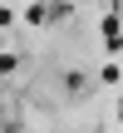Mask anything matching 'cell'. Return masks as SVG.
Listing matches in <instances>:
<instances>
[{"label":"cell","instance_id":"6","mask_svg":"<svg viewBox=\"0 0 123 133\" xmlns=\"http://www.w3.org/2000/svg\"><path fill=\"white\" fill-rule=\"evenodd\" d=\"M15 69V54H0V74H10Z\"/></svg>","mask_w":123,"mask_h":133},{"label":"cell","instance_id":"4","mask_svg":"<svg viewBox=\"0 0 123 133\" xmlns=\"http://www.w3.org/2000/svg\"><path fill=\"white\" fill-rule=\"evenodd\" d=\"M25 20H30V25H44V20H49V5H30Z\"/></svg>","mask_w":123,"mask_h":133},{"label":"cell","instance_id":"3","mask_svg":"<svg viewBox=\"0 0 123 133\" xmlns=\"http://www.w3.org/2000/svg\"><path fill=\"white\" fill-rule=\"evenodd\" d=\"M64 94H69V99H79V94H89V79H84L79 69H69V74H64Z\"/></svg>","mask_w":123,"mask_h":133},{"label":"cell","instance_id":"7","mask_svg":"<svg viewBox=\"0 0 123 133\" xmlns=\"http://www.w3.org/2000/svg\"><path fill=\"white\" fill-rule=\"evenodd\" d=\"M118 123H123V104H118Z\"/></svg>","mask_w":123,"mask_h":133},{"label":"cell","instance_id":"1","mask_svg":"<svg viewBox=\"0 0 123 133\" xmlns=\"http://www.w3.org/2000/svg\"><path fill=\"white\" fill-rule=\"evenodd\" d=\"M104 39H108V44H104L108 54H118V49H123V25H118V10H108V15H104Z\"/></svg>","mask_w":123,"mask_h":133},{"label":"cell","instance_id":"2","mask_svg":"<svg viewBox=\"0 0 123 133\" xmlns=\"http://www.w3.org/2000/svg\"><path fill=\"white\" fill-rule=\"evenodd\" d=\"M0 133H20V99L0 104Z\"/></svg>","mask_w":123,"mask_h":133},{"label":"cell","instance_id":"5","mask_svg":"<svg viewBox=\"0 0 123 133\" xmlns=\"http://www.w3.org/2000/svg\"><path fill=\"white\" fill-rule=\"evenodd\" d=\"M69 10H74V5H69V0H54V5H49V20H64V15H69Z\"/></svg>","mask_w":123,"mask_h":133}]
</instances>
